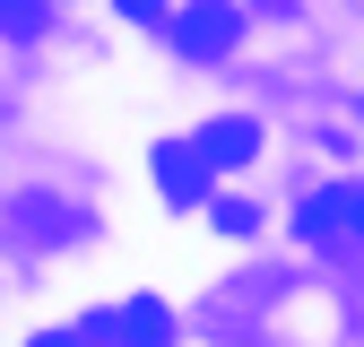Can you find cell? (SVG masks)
Here are the masks:
<instances>
[{
	"instance_id": "ba28073f",
	"label": "cell",
	"mask_w": 364,
	"mask_h": 347,
	"mask_svg": "<svg viewBox=\"0 0 364 347\" xmlns=\"http://www.w3.org/2000/svg\"><path fill=\"white\" fill-rule=\"evenodd\" d=\"M26 347H96L87 330H43V338H26Z\"/></svg>"
},
{
	"instance_id": "52a82bcc",
	"label": "cell",
	"mask_w": 364,
	"mask_h": 347,
	"mask_svg": "<svg viewBox=\"0 0 364 347\" xmlns=\"http://www.w3.org/2000/svg\"><path fill=\"white\" fill-rule=\"evenodd\" d=\"M217 226H225V235H252L260 208H252V200H217Z\"/></svg>"
},
{
	"instance_id": "7a4b0ae2",
	"label": "cell",
	"mask_w": 364,
	"mask_h": 347,
	"mask_svg": "<svg viewBox=\"0 0 364 347\" xmlns=\"http://www.w3.org/2000/svg\"><path fill=\"white\" fill-rule=\"evenodd\" d=\"M304 235L312 243H355L364 235V183H330L304 200Z\"/></svg>"
},
{
	"instance_id": "277c9868",
	"label": "cell",
	"mask_w": 364,
	"mask_h": 347,
	"mask_svg": "<svg viewBox=\"0 0 364 347\" xmlns=\"http://www.w3.org/2000/svg\"><path fill=\"white\" fill-rule=\"evenodd\" d=\"M191 156L217 174V165H252L260 156V122H243V113H225V122H208L200 139H191Z\"/></svg>"
},
{
	"instance_id": "9c48e42d",
	"label": "cell",
	"mask_w": 364,
	"mask_h": 347,
	"mask_svg": "<svg viewBox=\"0 0 364 347\" xmlns=\"http://www.w3.org/2000/svg\"><path fill=\"white\" fill-rule=\"evenodd\" d=\"M122 18H165V0H113Z\"/></svg>"
},
{
	"instance_id": "8992f818",
	"label": "cell",
	"mask_w": 364,
	"mask_h": 347,
	"mask_svg": "<svg viewBox=\"0 0 364 347\" xmlns=\"http://www.w3.org/2000/svg\"><path fill=\"white\" fill-rule=\"evenodd\" d=\"M0 35H43V0H0Z\"/></svg>"
},
{
	"instance_id": "3957f363",
	"label": "cell",
	"mask_w": 364,
	"mask_h": 347,
	"mask_svg": "<svg viewBox=\"0 0 364 347\" xmlns=\"http://www.w3.org/2000/svg\"><path fill=\"white\" fill-rule=\"evenodd\" d=\"M235 35H243V18L225 9V0H200V9L173 18V43H182L191 61H225V53H235Z\"/></svg>"
},
{
	"instance_id": "6da1fadb",
	"label": "cell",
	"mask_w": 364,
	"mask_h": 347,
	"mask_svg": "<svg viewBox=\"0 0 364 347\" xmlns=\"http://www.w3.org/2000/svg\"><path fill=\"white\" fill-rule=\"evenodd\" d=\"M87 338H113V347H165L173 338V313L156 295H130V304H113V313H96V330Z\"/></svg>"
},
{
	"instance_id": "5b68a950",
	"label": "cell",
	"mask_w": 364,
	"mask_h": 347,
	"mask_svg": "<svg viewBox=\"0 0 364 347\" xmlns=\"http://www.w3.org/2000/svg\"><path fill=\"white\" fill-rule=\"evenodd\" d=\"M156 191L165 200H208V165L191 148H156Z\"/></svg>"
}]
</instances>
